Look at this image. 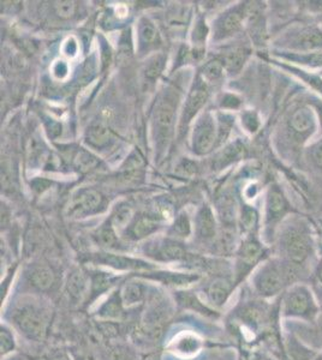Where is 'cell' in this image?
<instances>
[{
  "mask_svg": "<svg viewBox=\"0 0 322 360\" xmlns=\"http://www.w3.org/2000/svg\"><path fill=\"white\" fill-rule=\"evenodd\" d=\"M4 321L29 342L40 344L49 336L54 321V309L46 297L22 293L5 307Z\"/></svg>",
  "mask_w": 322,
  "mask_h": 360,
  "instance_id": "6da1fadb",
  "label": "cell"
},
{
  "mask_svg": "<svg viewBox=\"0 0 322 360\" xmlns=\"http://www.w3.org/2000/svg\"><path fill=\"white\" fill-rule=\"evenodd\" d=\"M310 278L311 276L306 270L283 258H271L260 264L250 276V292L257 298L273 302L295 283H310Z\"/></svg>",
  "mask_w": 322,
  "mask_h": 360,
  "instance_id": "7a4b0ae2",
  "label": "cell"
},
{
  "mask_svg": "<svg viewBox=\"0 0 322 360\" xmlns=\"http://www.w3.org/2000/svg\"><path fill=\"white\" fill-rule=\"evenodd\" d=\"M279 314L284 322L316 326L321 311L309 283H295L279 298Z\"/></svg>",
  "mask_w": 322,
  "mask_h": 360,
  "instance_id": "3957f363",
  "label": "cell"
},
{
  "mask_svg": "<svg viewBox=\"0 0 322 360\" xmlns=\"http://www.w3.org/2000/svg\"><path fill=\"white\" fill-rule=\"evenodd\" d=\"M279 257L286 262L306 270L311 276L309 262L314 256V242L306 226H287L278 240Z\"/></svg>",
  "mask_w": 322,
  "mask_h": 360,
  "instance_id": "277c9868",
  "label": "cell"
},
{
  "mask_svg": "<svg viewBox=\"0 0 322 360\" xmlns=\"http://www.w3.org/2000/svg\"><path fill=\"white\" fill-rule=\"evenodd\" d=\"M267 259V251L254 234L248 236L237 250L233 276L236 288L253 275L260 264Z\"/></svg>",
  "mask_w": 322,
  "mask_h": 360,
  "instance_id": "5b68a950",
  "label": "cell"
},
{
  "mask_svg": "<svg viewBox=\"0 0 322 360\" xmlns=\"http://www.w3.org/2000/svg\"><path fill=\"white\" fill-rule=\"evenodd\" d=\"M89 262L94 266L107 268L117 273H131L132 275L151 271L158 268L156 264L148 262L146 259L117 254L113 251H100L93 254L89 257Z\"/></svg>",
  "mask_w": 322,
  "mask_h": 360,
  "instance_id": "8992f818",
  "label": "cell"
},
{
  "mask_svg": "<svg viewBox=\"0 0 322 360\" xmlns=\"http://www.w3.org/2000/svg\"><path fill=\"white\" fill-rule=\"evenodd\" d=\"M25 283L30 291L29 295H41L46 298L57 295L61 286L56 270L44 263L29 266L25 271Z\"/></svg>",
  "mask_w": 322,
  "mask_h": 360,
  "instance_id": "52a82bcc",
  "label": "cell"
},
{
  "mask_svg": "<svg viewBox=\"0 0 322 360\" xmlns=\"http://www.w3.org/2000/svg\"><path fill=\"white\" fill-rule=\"evenodd\" d=\"M177 98L175 95H165L156 106L154 112V137L156 144L165 147L171 139L175 127V112H177Z\"/></svg>",
  "mask_w": 322,
  "mask_h": 360,
  "instance_id": "ba28073f",
  "label": "cell"
},
{
  "mask_svg": "<svg viewBox=\"0 0 322 360\" xmlns=\"http://www.w3.org/2000/svg\"><path fill=\"white\" fill-rule=\"evenodd\" d=\"M134 276H139L147 280L149 283H158L175 291L190 288L201 280V275L196 271H173V270H160L158 268L151 271L135 274Z\"/></svg>",
  "mask_w": 322,
  "mask_h": 360,
  "instance_id": "9c48e42d",
  "label": "cell"
},
{
  "mask_svg": "<svg viewBox=\"0 0 322 360\" xmlns=\"http://www.w3.org/2000/svg\"><path fill=\"white\" fill-rule=\"evenodd\" d=\"M90 278V291L86 304L82 309H93L104 297L116 290L122 280L120 275L104 269L88 270Z\"/></svg>",
  "mask_w": 322,
  "mask_h": 360,
  "instance_id": "30bf717a",
  "label": "cell"
},
{
  "mask_svg": "<svg viewBox=\"0 0 322 360\" xmlns=\"http://www.w3.org/2000/svg\"><path fill=\"white\" fill-rule=\"evenodd\" d=\"M144 254L156 262L161 263H180L188 259V254L183 244L173 238L149 243L146 245Z\"/></svg>",
  "mask_w": 322,
  "mask_h": 360,
  "instance_id": "8fae6325",
  "label": "cell"
},
{
  "mask_svg": "<svg viewBox=\"0 0 322 360\" xmlns=\"http://www.w3.org/2000/svg\"><path fill=\"white\" fill-rule=\"evenodd\" d=\"M236 290L233 276H216L204 287L200 295L209 307L221 311L231 300Z\"/></svg>",
  "mask_w": 322,
  "mask_h": 360,
  "instance_id": "7c38bea8",
  "label": "cell"
},
{
  "mask_svg": "<svg viewBox=\"0 0 322 360\" xmlns=\"http://www.w3.org/2000/svg\"><path fill=\"white\" fill-rule=\"evenodd\" d=\"M90 291L88 270L75 268L70 270L64 281V295L73 307H83Z\"/></svg>",
  "mask_w": 322,
  "mask_h": 360,
  "instance_id": "4fadbf2b",
  "label": "cell"
},
{
  "mask_svg": "<svg viewBox=\"0 0 322 360\" xmlns=\"http://www.w3.org/2000/svg\"><path fill=\"white\" fill-rule=\"evenodd\" d=\"M129 309L123 303L122 295H120V286L109 293L106 297L99 302L94 307L92 316L97 321L101 322H113L118 323L125 319Z\"/></svg>",
  "mask_w": 322,
  "mask_h": 360,
  "instance_id": "5bb4252c",
  "label": "cell"
},
{
  "mask_svg": "<svg viewBox=\"0 0 322 360\" xmlns=\"http://www.w3.org/2000/svg\"><path fill=\"white\" fill-rule=\"evenodd\" d=\"M216 122L211 113L202 115L196 123L192 134V149L196 154L204 155L216 146L218 130Z\"/></svg>",
  "mask_w": 322,
  "mask_h": 360,
  "instance_id": "9a60e30c",
  "label": "cell"
},
{
  "mask_svg": "<svg viewBox=\"0 0 322 360\" xmlns=\"http://www.w3.org/2000/svg\"><path fill=\"white\" fill-rule=\"evenodd\" d=\"M283 346L285 360H313L318 356L320 351L311 345L306 344V340H303L294 328L287 329L285 326H283Z\"/></svg>",
  "mask_w": 322,
  "mask_h": 360,
  "instance_id": "2e32d148",
  "label": "cell"
},
{
  "mask_svg": "<svg viewBox=\"0 0 322 360\" xmlns=\"http://www.w3.org/2000/svg\"><path fill=\"white\" fill-rule=\"evenodd\" d=\"M153 292V287L147 280L131 275L125 283L120 285V295L123 303L127 309H134L147 303L148 299Z\"/></svg>",
  "mask_w": 322,
  "mask_h": 360,
  "instance_id": "e0dca14e",
  "label": "cell"
},
{
  "mask_svg": "<svg viewBox=\"0 0 322 360\" xmlns=\"http://www.w3.org/2000/svg\"><path fill=\"white\" fill-rule=\"evenodd\" d=\"M175 302L182 310L192 311L207 319H218L221 317V311L209 307L200 293L192 291L190 288L175 291Z\"/></svg>",
  "mask_w": 322,
  "mask_h": 360,
  "instance_id": "ac0fdd59",
  "label": "cell"
},
{
  "mask_svg": "<svg viewBox=\"0 0 322 360\" xmlns=\"http://www.w3.org/2000/svg\"><path fill=\"white\" fill-rule=\"evenodd\" d=\"M204 348V340L196 333L180 332L175 335V338L168 342V352L172 353L173 356L182 358V359H189L194 358L201 352Z\"/></svg>",
  "mask_w": 322,
  "mask_h": 360,
  "instance_id": "d6986e66",
  "label": "cell"
},
{
  "mask_svg": "<svg viewBox=\"0 0 322 360\" xmlns=\"http://www.w3.org/2000/svg\"><path fill=\"white\" fill-rule=\"evenodd\" d=\"M102 205V196L98 191L86 188L82 190L69 205V213L73 217H82L90 215V214L98 212L100 205Z\"/></svg>",
  "mask_w": 322,
  "mask_h": 360,
  "instance_id": "ffe728a7",
  "label": "cell"
},
{
  "mask_svg": "<svg viewBox=\"0 0 322 360\" xmlns=\"http://www.w3.org/2000/svg\"><path fill=\"white\" fill-rule=\"evenodd\" d=\"M209 100V90L207 86L202 81L196 83V86L192 88L190 94H189L188 100L184 106L183 115L180 119V130H183L184 127H188V124L192 122V118L197 115V112L204 106V103Z\"/></svg>",
  "mask_w": 322,
  "mask_h": 360,
  "instance_id": "44dd1931",
  "label": "cell"
},
{
  "mask_svg": "<svg viewBox=\"0 0 322 360\" xmlns=\"http://www.w3.org/2000/svg\"><path fill=\"white\" fill-rule=\"evenodd\" d=\"M289 207L286 203L285 197L278 188H271L268 197H267V203H266V225L269 229H274L278 222L282 220L287 213Z\"/></svg>",
  "mask_w": 322,
  "mask_h": 360,
  "instance_id": "7402d4cb",
  "label": "cell"
},
{
  "mask_svg": "<svg viewBox=\"0 0 322 360\" xmlns=\"http://www.w3.org/2000/svg\"><path fill=\"white\" fill-rule=\"evenodd\" d=\"M159 221L155 217L142 215L128 226L124 234L131 242H140L154 234L159 229Z\"/></svg>",
  "mask_w": 322,
  "mask_h": 360,
  "instance_id": "603a6c76",
  "label": "cell"
},
{
  "mask_svg": "<svg viewBox=\"0 0 322 360\" xmlns=\"http://www.w3.org/2000/svg\"><path fill=\"white\" fill-rule=\"evenodd\" d=\"M245 11L243 8H237L225 13L219 18L216 25V39H224L236 34L244 21Z\"/></svg>",
  "mask_w": 322,
  "mask_h": 360,
  "instance_id": "cb8c5ba5",
  "label": "cell"
},
{
  "mask_svg": "<svg viewBox=\"0 0 322 360\" xmlns=\"http://www.w3.org/2000/svg\"><path fill=\"white\" fill-rule=\"evenodd\" d=\"M93 239L104 251H118V250L123 249L117 229H114L111 220L102 224L93 233Z\"/></svg>",
  "mask_w": 322,
  "mask_h": 360,
  "instance_id": "d4e9b609",
  "label": "cell"
},
{
  "mask_svg": "<svg viewBox=\"0 0 322 360\" xmlns=\"http://www.w3.org/2000/svg\"><path fill=\"white\" fill-rule=\"evenodd\" d=\"M196 233L202 240H212L216 234V221L212 209L202 207L196 217Z\"/></svg>",
  "mask_w": 322,
  "mask_h": 360,
  "instance_id": "484cf974",
  "label": "cell"
},
{
  "mask_svg": "<svg viewBox=\"0 0 322 360\" xmlns=\"http://www.w3.org/2000/svg\"><path fill=\"white\" fill-rule=\"evenodd\" d=\"M112 141H113V135L110 129L105 127L104 124H93L87 130L86 142L89 144L90 147L102 149V148L107 147Z\"/></svg>",
  "mask_w": 322,
  "mask_h": 360,
  "instance_id": "4316f807",
  "label": "cell"
},
{
  "mask_svg": "<svg viewBox=\"0 0 322 360\" xmlns=\"http://www.w3.org/2000/svg\"><path fill=\"white\" fill-rule=\"evenodd\" d=\"M314 123V115L308 108H299L290 118V127L299 136H306L313 131Z\"/></svg>",
  "mask_w": 322,
  "mask_h": 360,
  "instance_id": "83f0119b",
  "label": "cell"
},
{
  "mask_svg": "<svg viewBox=\"0 0 322 360\" xmlns=\"http://www.w3.org/2000/svg\"><path fill=\"white\" fill-rule=\"evenodd\" d=\"M18 347L17 342V333L15 332L10 324L1 321L0 326V354L1 360H5L10 356H13L16 352Z\"/></svg>",
  "mask_w": 322,
  "mask_h": 360,
  "instance_id": "f1b7e54d",
  "label": "cell"
},
{
  "mask_svg": "<svg viewBox=\"0 0 322 360\" xmlns=\"http://www.w3.org/2000/svg\"><path fill=\"white\" fill-rule=\"evenodd\" d=\"M243 154H244V146L237 141L235 143L230 144L228 147L225 148L224 150H221L216 155V160H214V166L221 169L242 158Z\"/></svg>",
  "mask_w": 322,
  "mask_h": 360,
  "instance_id": "f546056e",
  "label": "cell"
},
{
  "mask_svg": "<svg viewBox=\"0 0 322 360\" xmlns=\"http://www.w3.org/2000/svg\"><path fill=\"white\" fill-rule=\"evenodd\" d=\"M192 232V222H190V219H189L187 214L178 215L175 222H173L171 229H170L172 237H173V239H177V240L187 239V238L190 237Z\"/></svg>",
  "mask_w": 322,
  "mask_h": 360,
  "instance_id": "4dcf8cb0",
  "label": "cell"
},
{
  "mask_svg": "<svg viewBox=\"0 0 322 360\" xmlns=\"http://www.w3.org/2000/svg\"><path fill=\"white\" fill-rule=\"evenodd\" d=\"M247 57H248V52L245 49H233L231 52L225 54L223 64H224L225 69L230 72H237L244 64Z\"/></svg>",
  "mask_w": 322,
  "mask_h": 360,
  "instance_id": "1f68e13d",
  "label": "cell"
},
{
  "mask_svg": "<svg viewBox=\"0 0 322 360\" xmlns=\"http://www.w3.org/2000/svg\"><path fill=\"white\" fill-rule=\"evenodd\" d=\"M131 219H132V212H131L130 207L120 205L116 208L110 220L117 231H125L128 226L131 224Z\"/></svg>",
  "mask_w": 322,
  "mask_h": 360,
  "instance_id": "d6a6232c",
  "label": "cell"
},
{
  "mask_svg": "<svg viewBox=\"0 0 322 360\" xmlns=\"http://www.w3.org/2000/svg\"><path fill=\"white\" fill-rule=\"evenodd\" d=\"M139 35L140 40H141L143 45H154L156 40L159 39L158 30L151 21H148L147 18H142L140 21Z\"/></svg>",
  "mask_w": 322,
  "mask_h": 360,
  "instance_id": "836d02e7",
  "label": "cell"
},
{
  "mask_svg": "<svg viewBox=\"0 0 322 360\" xmlns=\"http://www.w3.org/2000/svg\"><path fill=\"white\" fill-rule=\"evenodd\" d=\"M107 358L109 360H140L135 349L123 344L112 345L107 351Z\"/></svg>",
  "mask_w": 322,
  "mask_h": 360,
  "instance_id": "e575fe53",
  "label": "cell"
},
{
  "mask_svg": "<svg viewBox=\"0 0 322 360\" xmlns=\"http://www.w3.org/2000/svg\"><path fill=\"white\" fill-rule=\"evenodd\" d=\"M165 57L159 54V56H155V57L149 59V62L146 65L144 69V75L148 79L154 81L156 78L159 77L161 72H163V68H165Z\"/></svg>",
  "mask_w": 322,
  "mask_h": 360,
  "instance_id": "d590c367",
  "label": "cell"
},
{
  "mask_svg": "<svg viewBox=\"0 0 322 360\" xmlns=\"http://www.w3.org/2000/svg\"><path fill=\"white\" fill-rule=\"evenodd\" d=\"M224 69L225 68L223 62H219V60H213V62H209V64H206V65H204L202 74H204V78H206L207 81H209V82H214V81H218V79L221 77V75H223Z\"/></svg>",
  "mask_w": 322,
  "mask_h": 360,
  "instance_id": "8d00e7d4",
  "label": "cell"
},
{
  "mask_svg": "<svg viewBox=\"0 0 322 360\" xmlns=\"http://www.w3.org/2000/svg\"><path fill=\"white\" fill-rule=\"evenodd\" d=\"M233 118L231 115H219V125H218V137H216V143L221 144L228 139V136L233 129Z\"/></svg>",
  "mask_w": 322,
  "mask_h": 360,
  "instance_id": "74e56055",
  "label": "cell"
},
{
  "mask_svg": "<svg viewBox=\"0 0 322 360\" xmlns=\"http://www.w3.org/2000/svg\"><path fill=\"white\" fill-rule=\"evenodd\" d=\"M301 45L306 49H318L322 47V33L320 30H308L301 37Z\"/></svg>",
  "mask_w": 322,
  "mask_h": 360,
  "instance_id": "f35d334b",
  "label": "cell"
},
{
  "mask_svg": "<svg viewBox=\"0 0 322 360\" xmlns=\"http://www.w3.org/2000/svg\"><path fill=\"white\" fill-rule=\"evenodd\" d=\"M257 224V214L254 209L244 208L243 213H242V226L245 232L252 236L254 234V229L256 227Z\"/></svg>",
  "mask_w": 322,
  "mask_h": 360,
  "instance_id": "ab89813d",
  "label": "cell"
},
{
  "mask_svg": "<svg viewBox=\"0 0 322 360\" xmlns=\"http://www.w3.org/2000/svg\"><path fill=\"white\" fill-rule=\"evenodd\" d=\"M41 360H76L71 352L66 351L64 348L57 347L49 349V352L45 353L41 356Z\"/></svg>",
  "mask_w": 322,
  "mask_h": 360,
  "instance_id": "60d3db41",
  "label": "cell"
},
{
  "mask_svg": "<svg viewBox=\"0 0 322 360\" xmlns=\"http://www.w3.org/2000/svg\"><path fill=\"white\" fill-rule=\"evenodd\" d=\"M97 164H98L97 159L88 152L80 153L76 159V166L81 171H89L90 168L94 167Z\"/></svg>",
  "mask_w": 322,
  "mask_h": 360,
  "instance_id": "b9f144b4",
  "label": "cell"
},
{
  "mask_svg": "<svg viewBox=\"0 0 322 360\" xmlns=\"http://www.w3.org/2000/svg\"><path fill=\"white\" fill-rule=\"evenodd\" d=\"M56 13L61 18H70L75 13L76 5L74 1H58L56 3Z\"/></svg>",
  "mask_w": 322,
  "mask_h": 360,
  "instance_id": "7bdbcfd3",
  "label": "cell"
},
{
  "mask_svg": "<svg viewBox=\"0 0 322 360\" xmlns=\"http://www.w3.org/2000/svg\"><path fill=\"white\" fill-rule=\"evenodd\" d=\"M242 124L244 125L247 131L255 132L257 131V129L260 127V122L257 115L253 112H247L244 115H242Z\"/></svg>",
  "mask_w": 322,
  "mask_h": 360,
  "instance_id": "ee69618b",
  "label": "cell"
},
{
  "mask_svg": "<svg viewBox=\"0 0 322 360\" xmlns=\"http://www.w3.org/2000/svg\"><path fill=\"white\" fill-rule=\"evenodd\" d=\"M310 283H318V285H321L322 286V250L318 262H316L314 268H313V271H311Z\"/></svg>",
  "mask_w": 322,
  "mask_h": 360,
  "instance_id": "f6af8a7d",
  "label": "cell"
},
{
  "mask_svg": "<svg viewBox=\"0 0 322 360\" xmlns=\"http://www.w3.org/2000/svg\"><path fill=\"white\" fill-rule=\"evenodd\" d=\"M206 37H207L206 23L204 21H200L196 25L195 30H194V41L202 44L206 40Z\"/></svg>",
  "mask_w": 322,
  "mask_h": 360,
  "instance_id": "bcb514c9",
  "label": "cell"
},
{
  "mask_svg": "<svg viewBox=\"0 0 322 360\" xmlns=\"http://www.w3.org/2000/svg\"><path fill=\"white\" fill-rule=\"evenodd\" d=\"M241 105V100L237 98L236 95L226 94L223 98V103H221V107L224 108H230V110H235L238 108Z\"/></svg>",
  "mask_w": 322,
  "mask_h": 360,
  "instance_id": "7dc6e473",
  "label": "cell"
},
{
  "mask_svg": "<svg viewBox=\"0 0 322 360\" xmlns=\"http://www.w3.org/2000/svg\"><path fill=\"white\" fill-rule=\"evenodd\" d=\"M63 52L66 54V57L73 58L78 53V42L73 37H70L66 40L63 47Z\"/></svg>",
  "mask_w": 322,
  "mask_h": 360,
  "instance_id": "c3c4849f",
  "label": "cell"
},
{
  "mask_svg": "<svg viewBox=\"0 0 322 360\" xmlns=\"http://www.w3.org/2000/svg\"><path fill=\"white\" fill-rule=\"evenodd\" d=\"M54 77H57L58 79H63V78L66 77L68 76V72H69V66L66 65V63L64 62H57L54 65Z\"/></svg>",
  "mask_w": 322,
  "mask_h": 360,
  "instance_id": "681fc988",
  "label": "cell"
},
{
  "mask_svg": "<svg viewBox=\"0 0 322 360\" xmlns=\"http://www.w3.org/2000/svg\"><path fill=\"white\" fill-rule=\"evenodd\" d=\"M313 160L318 167L322 168V142L316 144L313 149Z\"/></svg>",
  "mask_w": 322,
  "mask_h": 360,
  "instance_id": "f907efd6",
  "label": "cell"
},
{
  "mask_svg": "<svg viewBox=\"0 0 322 360\" xmlns=\"http://www.w3.org/2000/svg\"><path fill=\"white\" fill-rule=\"evenodd\" d=\"M310 285L313 287L315 297L318 299V307H320V311H321V319H322V286L321 285H318V283H310Z\"/></svg>",
  "mask_w": 322,
  "mask_h": 360,
  "instance_id": "816d5d0a",
  "label": "cell"
},
{
  "mask_svg": "<svg viewBox=\"0 0 322 360\" xmlns=\"http://www.w3.org/2000/svg\"><path fill=\"white\" fill-rule=\"evenodd\" d=\"M256 360H275V359H273V358H271V356H264V354H262V356H257Z\"/></svg>",
  "mask_w": 322,
  "mask_h": 360,
  "instance_id": "f5cc1de1",
  "label": "cell"
},
{
  "mask_svg": "<svg viewBox=\"0 0 322 360\" xmlns=\"http://www.w3.org/2000/svg\"><path fill=\"white\" fill-rule=\"evenodd\" d=\"M75 359H76V360H93V359H92V358H90V356H80V358H76V356H75Z\"/></svg>",
  "mask_w": 322,
  "mask_h": 360,
  "instance_id": "db71d44e",
  "label": "cell"
},
{
  "mask_svg": "<svg viewBox=\"0 0 322 360\" xmlns=\"http://www.w3.org/2000/svg\"><path fill=\"white\" fill-rule=\"evenodd\" d=\"M313 360H322V351H320L318 356H315L314 359Z\"/></svg>",
  "mask_w": 322,
  "mask_h": 360,
  "instance_id": "11a10c76",
  "label": "cell"
}]
</instances>
